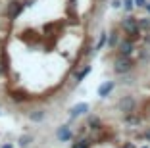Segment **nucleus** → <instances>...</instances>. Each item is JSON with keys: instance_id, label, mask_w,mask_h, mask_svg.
I'll list each match as a JSON object with an SVG mask.
<instances>
[{"instance_id": "obj_1", "label": "nucleus", "mask_w": 150, "mask_h": 148, "mask_svg": "<svg viewBox=\"0 0 150 148\" xmlns=\"http://www.w3.org/2000/svg\"><path fill=\"white\" fill-rule=\"evenodd\" d=\"M133 65L135 64H133L131 56H121L114 62V71L117 75H123V73H129V71L133 69Z\"/></svg>"}, {"instance_id": "obj_2", "label": "nucleus", "mask_w": 150, "mask_h": 148, "mask_svg": "<svg viewBox=\"0 0 150 148\" xmlns=\"http://www.w3.org/2000/svg\"><path fill=\"white\" fill-rule=\"evenodd\" d=\"M21 10H23V4L21 2H18V0H12L8 4V10H6V13H8V18L10 19H16L21 13Z\"/></svg>"}, {"instance_id": "obj_3", "label": "nucleus", "mask_w": 150, "mask_h": 148, "mask_svg": "<svg viewBox=\"0 0 150 148\" xmlns=\"http://www.w3.org/2000/svg\"><path fill=\"white\" fill-rule=\"evenodd\" d=\"M123 29L127 31V35H129V33H139V23H137V19H135V18L123 19Z\"/></svg>"}, {"instance_id": "obj_4", "label": "nucleus", "mask_w": 150, "mask_h": 148, "mask_svg": "<svg viewBox=\"0 0 150 148\" xmlns=\"http://www.w3.org/2000/svg\"><path fill=\"white\" fill-rule=\"evenodd\" d=\"M133 52H135V44H133V40H125V42L119 44V54H121V56H131Z\"/></svg>"}, {"instance_id": "obj_5", "label": "nucleus", "mask_w": 150, "mask_h": 148, "mask_svg": "<svg viewBox=\"0 0 150 148\" xmlns=\"http://www.w3.org/2000/svg\"><path fill=\"white\" fill-rule=\"evenodd\" d=\"M133 106H135V100H133L131 96H125L123 100L119 102V108H121V112H125V113H127V112H131V110H133Z\"/></svg>"}, {"instance_id": "obj_6", "label": "nucleus", "mask_w": 150, "mask_h": 148, "mask_svg": "<svg viewBox=\"0 0 150 148\" xmlns=\"http://www.w3.org/2000/svg\"><path fill=\"white\" fill-rule=\"evenodd\" d=\"M87 110H88V106L85 104V102H83V104H77V106H73V108L69 110V115H71V119H73V118H77V115H81V113H85Z\"/></svg>"}, {"instance_id": "obj_7", "label": "nucleus", "mask_w": 150, "mask_h": 148, "mask_svg": "<svg viewBox=\"0 0 150 148\" xmlns=\"http://www.w3.org/2000/svg\"><path fill=\"white\" fill-rule=\"evenodd\" d=\"M114 87H115V83H104V85H100V87H98V96H100V98H106V96L112 92V89H114Z\"/></svg>"}, {"instance_id": "obj_8", "label": "nucleus", "mask_w": 150, "mask_h": 148, "mask_svg": "<svg viewBox=\"0 0 150 148\" xmlns=\"http://www.w3.org/2000/svg\"><path fill=\"white\" fill-rule=\"evenodd\" d=\"M58 139H60V140H69L71 139L69 127H60V129H58Z\"/></svg>"}, {"instance_id": "obj_9", "label": "nucleus", "mask_w": 150, "mask_h": 148, "mask_svg": "<svg viewBox=\"0 0 150 148\" xmlns=\"http://www.w3.org/2000/svg\"><path fill=\"white\" fill-rule=\"evenodd\" d=\"M91 69H93V67H91V65H87V67H85V69H81L79 73H77V77H75V81H77V83H81V81H83V79L87 77L88 73H91Z\"/></svg>"}, {"instance_id": "obj_10", "label": "nucleus", "mask_w": 150, "mask_h": 148, "mask_svg": "<svg viewBox=\"0 0 150 148\" xmlns=\"http://www.w3.org/2000/svg\"><path fill=\"white\" fill-rule=\"evenodd\" d=\"M137 23H139V27H142V29H146V31H150V19H137Z\"/></svg>"}, {"instance_id": "obj_11", "label": "nucleus", "mask_w": 150, "mask_h": 148, "mask_svg": "<svg viewBox=\"0 0 150 148\" xmlns=\"http://www.w3.org/2000/svg\"><path fill=\"white\" fill-rule=\"evenodd\" d=\"M106 40H108V35H106V33H102V35H100V40L96 42V50H100V48L106 44Z\"/></svg>"}, {"instance_id": "obj_12", "label": "nucleus", "mask_w": 150, "mask_h": 148, "mask_svg": "<svg viewBox=\"0 0 150 148\" xmlns=\"http://www.w3.org/2000/svg\"><path fill=\"white\" fill-rule=\"evenodd\" d=\"M123 8H125V12H131L135 8V2L133 0H123Z\"/></svg>"}, {"instance_id": "obj_13", "label": "nucleus", "mask_w": 150, "mask_h": 148, "mask_svg": "<svg viewBox=\"0 0 150 148\" xmlns=\"http://www.w3.org/2000/svg\"><path fill=\"white\" fill-rule=\"evenodd\" d=\"M31 137H29V135H23L21 137V139H19V146H27V144H29V142H31Z\"/></svg>"}, {"instance_id": "obj_14", "label": "nucleus", "mask_w": 150, "mask_h": 148, "mask_svg": "<svg viewBox=\"0 0 150 148\" xmlns=\"http://www.w3.org/2000/svg\"><path fill=\"white\" fill-rule=\"evenodd\" d=\"M125 123H133V125H135V123H139V119L135 118V115H131V113L127 112V115H125Z\"/></svg>"}, {"instance_id": "obj_15", "label": "nucleus", "mask_w": 150, "mask_h": 148, "mask_svg": "<svg viewBox=\"0 0 150 148\" xmlns=\"http://www.w3.org/2000/svg\"><path fill=\"white\" fill-rule=\"evenodd\" d=\"M71 148H88V142H87V140H77Z\"/></svg>"}, {"instance_id": "obj_16", "label": "nucleus", "mask_w": 150, "mask_h": 148, "mask_svg": "<svg viewBox=\"0 0 150 148\" xmlns=\"http://www.w3.org/2000/svg\"><path fill=\"white\" fill-rule=\"evenodd\" d=\"M42 118H44V113H42V112H35V113H31V119H33V121H40Z\"/></svg>"}, {"instance_id": "obj_17", "label": "nucleus", "mask_w": 150, "mask_h": 148, "mask_svg": "<svg viewBox=\"0 0 150 148\" xmlns=\"http://www.w3.org/2000/svg\"><path fill=\"white\" fill-rule=\"evenodd\" d=\"M91 127H93V129H100V121H98L96 118H93L91 119Z\"/></svg>"}, {"instance_id": "obj_18", "label": "nucleus", "mask_w": 150, "mask_h": 148, "mask_svg": "<svg viewBox=\"0 0 150 148\" xmlns=\"http://www.w3.org/2000/svg\"><path fill=\"white\" fill-rule=\"evenodd\" d=\"M135 2V6H139V8H144V4H146V0H133Z\"/></svg>"}, {"instance_id": "obj_19", "label": "nucleus", "mask_w": 150, "mask_h": 148, "mask_svg": "<svg viewBox=\"0 0 150 148\" xmlns=\"http://www.w3.org/2000/svg\"><path fill=\"white\" fill-rule=\"evenodd\" d=\"M112 6H114V8H121V2H119V0H114V2H112Z\"/></svg>"}, {"instance_id": "obj_20", "label": "nucleus", "mask_w": 150, "mask_h": 148, "mask_svg": "<svg viewBox=\"0 0 150 148\" xmlns=\"http://www.w3.org/2000/svg\"><path fill=\"white\" fill-rule=\"evenodd\" d=\"M115 40H117V37H114V35H112V37H110V46H114V44H115Z\"/></svg>"}, {"instance_id": "obj_21", "label": "nucleus", "mask_w": 150, "mask_h": 148, "mask_svg": "<svg viewBox=\"0 0 150 148\" xmlns=\"http://www.w3.org/2000/svg\"><path fill=\"white\" fill-rule=\"evenodd\" d=\"M123 148H137V146H135V144H133V142H127V144H125Z\"/></svg>"}, {"instance_id": "obj_22", "label": "nucleus", "mask_w": 150, "mask_h": 148, "mask_svg": "<svg viewBox=\"0 0 150 148\" xmlns=\"http://www.w3.org/2000/svg\"><path fill=\"white\" fill-rule=\"evenodd\" d=\"M144 8H146V12L150 13V2H146V4H144Z\"/></svg>"}, {"instance_id": "obj_23", "label": "nucleus", "mask_w": 150, "mask_h": 148, "mask_svg": "<svg viewBox=\"0 0 150 148\" xmlns=\"http://www.w3.org/2000/svg\"><path fill=\"white\" fill-rule=\"evenodd\" d=\"M2 73H4V65L0 64V75H2Z\"/></svg>"}, {"instance_id": "obj_24", "label": "nucleus", "mask_w": 150, "mask_h": 148, "mask_svg": "<svg viewBox=\"0 0 150 148\" xmlns=\"http://www.w3.org/2000/svg\"><path fill=\"white\" fill-rule=\"evenodd\" d=\"M2 148H13V146H12V144H4V146H2Z\"/></svg>"}]
</instances>
